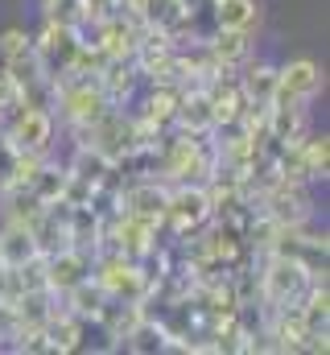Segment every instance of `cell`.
<instances>
[{
  "label": "cell",
  "mask_w": 330,
  "mask_h": 355,
  "mask_svg": "<svg viewBox=\"0 0 330 355\" xmlns=\"http://www.w3.org/2000/svg\"><path fill=\"white\" fill-rule=\"evenodd\" d=\"M318 277H322V272H318ZM310 281H314V272L306 265H297V261H289V257H281V252H268V257H264V272H260V281H256V297H260L264 310H281V306L302 302L306 289H310Z\"/></svg>",
  "instance_id": "obj_1"
},
{
  "label": "cell",
  "mask_w": 330,
  "mask_h": 355,
  "mask_svg": "<svg viewBox=\"0 0 330 355\" xmlns=\"http://www.w3.org/2000/svg\"><path fill=\"white\" fill-rule=\"evenodd\" d=\"M162 223H169V232H173L177 240L198 236V232L211 223V198H207V186H202V182H182V186H169Z\"/></svg>",
  "instance_id": "obj_2"
},
{
  "label": "cell",
  "mask_w": 330,
  "mask_h": 355,
  "mask_svg": "<svg viewBox=\"0 0 330 355\" xmlns=\"http://www.w3.org/2000/svg\"><path fill=\"white\" fill-rule=\"evenodd\" d=\"M4 141H8L17 153H42V157H46L50 145H54V112L21 103V107L4 120Z\"/></svg>",
  "instance_id": "obj_3"
},
{
  "label": "cell",
  "mask_w": 330,
  "mask_h": 355,
  "mask_svg": "<svg viewBox=\"0 0 330 355\" xmlns=\"http://www.w3.org/2000/svg\"><path fill=\"white\" fill-rule=\"evenodd\" d=\"M79 46H82V42L75 37V29L58 25V21H46V25H42V33L33 37V50H37V58H42V67H46V75H50V79H58L62 71H71V67H75Z\"/></svg>",
  "instance_id": "obj_4"
},
{
  "label": "cell",
  "mask_w": 330,
  "mask_h": 355,
  "mask_svg": "<svg viewBox=\"0 0 330 355\" xmlns=\"http://www.w3.org/2000/svg\"><path fill=\"white\" fill-rule=\"evenodd\" d=\"M91 265H95V257L91 252H79V248H62V252L46 257V289L62 297L67 289L79 285L82 277H91Z\"/></svg>",
  "instance_id": "obj_5"
},
{
  "label": "cell",
  "mask_w": 330,
  "mask_h": 355,
  "mask_svg": "<svg viewBox=\"0 0 330 355\" xmlns=\"http://www.w3.org/2000/svg\"><path fill=\"white\" fill-rule=\"evenodd\" d=\"M165 198H169V186L157 182V178H141V182H132V186L120 190V207L124 211L157 219V223H162V215H165Z\"/></svg>",
  "instance_id": "obj_6"
},
{
  "label": "cell",
  "mask_w": 330,
  "mask_h": 355,
  "mask_svg": "<svg viewBox=\"0 0 330 355\" xmlns=\"http://www.w3.org/2000/svg\"><path fill=\"white\" fill-rule=\"evenodd\" d=\"M277 91H281V95H293V99H302V103H310V99L322 91V71H318L310 58H293V62H285V67L277 71Z\"/></svg>",
  "instance_id": "obj_7"
},
{
  "label": "cell",
  "mask_w": 330,
  "mask_h": 355,
  "mask_svg": "<svg viewBox=\"0 0 330 355\" xmlns=\"http://www.w3.org/2000/svg\"><path fill=\"white\" fill-rule=\"evenodd\" d=\"M33 257H42L33 227H29V223H12V219H8V223L0 227V265H4V268H21V265H29Z\"/></svg>",
  "instance_id": "obj_8"
},
{
  "label": "cell",
  "mask_w": 330,
  "mask_h": 355,
  "mask_svg": "<svg viewBox=\"0 0 330 355\" xmlns=\"http://www.w3.org/2000/svg\"><path fill=\"white\" fill-rule=\"evenodd\" d=\"M207 46H211L215 67L236 71V67L248 58V29H215V33L207 37Z\"/></svg>",
  "instance_id": "obj_9"
},
{
  "label": "cell",
  "mask_w": 330,
  "mask_h": 355,
  "mask_svg": "<svg viewBox=\"0 0 330 355\" xmlns=\"http://www.w3.org/2000/svg\"><path fill=\"white\" fill-rule=\"evenodd\" d=\"M103 302H107V293H103V285H99L95 277H82L75 289L62 293V306H67L71 314H79V318H95V314L103 310Z\"/></svg>",
  "instance_id": "obj_10"
},
{
  "label": "cell",
  "mask_w": 330,
  "mask_h": 355,
  "mask_svg": "<svg viewBox=\"0 0 330 355\" xmlns=\"http://www.w3.org/2000/svg\"><path fill=\"white\" fill-rule=\"evenodd\" d=\"M240 91H244L248 107H268V99L277 91V67H264V62L248 67L240 75Z\"/></svg>",
  "instance_id": "obj_11"
},
{
  "label": "cell",
  "mask_w": 330,
  "mask_h": 355,
  "mask_svg": "<svg viewBox=\"0 0 330 355\" xmlns=\"http://www.w3.org/2000/svg\"><path fill=\"white\" fill-rule=\"evenodd\" d=\"M260 21L256 0H215V29H248Z\"/></svg>",
  "instance_id": "obj_12"
},
{
  "label": "cell",
  "mask_w": 330,
  "mask_h": 355,
  "mask_svg": "<svg viewBox=\"0 0 330 355\" xmlns=\"http://www.w3.org/2000/svg\"><path fill=\"white\" fill-rule=\"evenodd\" d=\"M297 149H302V178L306 182H327V170H330V141L327 137H302Z\"/></svg>",
  "instance_id": "obj_13"
},
{
  "label": "cell",
  "mask_w": 330,
  "mask_h": 355,
  "mask_svg": "<svg viewBox=\"0 0 330 355\" xmlns=\"http://www.w3.org/2000/svg\"><path fill=\"white\" fill-rule=\"evenodd\" d=\"M29 190H33L42 202H58V198H62V190H67V170H58V166H46V162H42V170L33 174Z\"/></svg>",
  "instance_id": "obj_14"
},
{
  "label": "cell",
  "mask_w": 330,
  "mask_h": 355,
  "mask_svg": "<svg viewBox=\"0 0 330 355\" xmlns=\"http://www.w3.org/2000/svg\"><path fill=\"white\" fill-rule=\"evenodd\" d=\"M21 107V87L8 79V71H0V124Z\"/></svg>",
  "instance_id": "obj_15"
},
{
  "label": "cell",
  "mask_w": 330,
  "mask_h": 355,
  "mask_svg": "<svg viewBox=\"0 0 330 355\" xmlns=\"http://www.w3.org/2000/svg\"><path fill=\"white\" fill-rule=\"evenodd\" d=\"M12 166H17V149L4 141V132H0V190H8L12 186Z\"/></svg>",
  "instance_id": "obj_16"
}]
</instances>
